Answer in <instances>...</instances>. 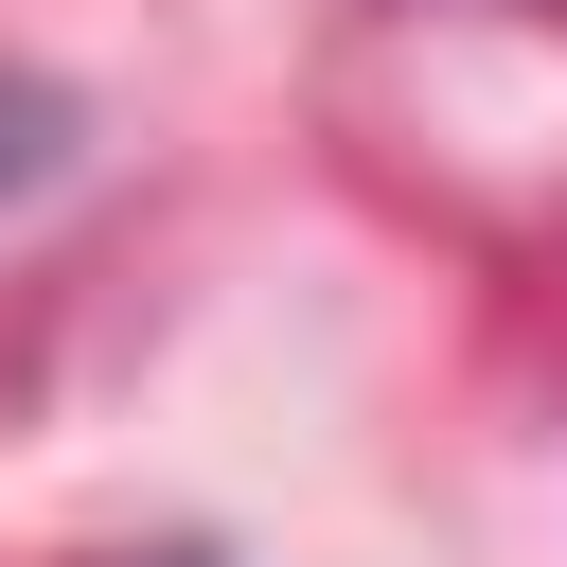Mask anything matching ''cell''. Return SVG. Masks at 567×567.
Segmentation results:
<instances>
[{
    "label": "cell",
    "instance_id": "cell-1",
    "mask_svg": "<svg viewBox=\"0 0 567 567\" xmlns=\"http://www.w3.org/2000/svg\"><path fill=\"white\" fill-rule=\"evenodd\" d=\"M159 567H195V549H159Z\"/></svg>",
    "mask_w": 567,
    "mask_h": 567
}]
</instances>
